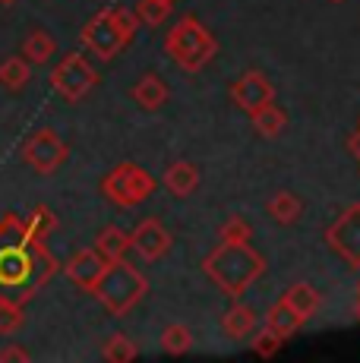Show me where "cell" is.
I'll return each mask as SVG.
<instances>
[{
    "label": "cell",
    "mask_w": 360,
    "mask_h": 363,
    "mask_svg": "<svg viewBox=\"0 0 360 363\" xmlns=\"http://www.w3.org/2000/svg\"><path fill=\"white\" fill-rule=\"evenodd\" d=\"M231 99H234V104H237L240 111L253 114V111H259L262 104H269L275 99V89H272V82H269L262 73L250 69V73L240 76V79L231 86Z\"/></svg>",
    "instance_id": "obj_11"
},
{
    "label": "cell",
    "mask_w": 360,
    "mask_h": 363,
    "mask_svg": "<svg viewBox=\"0 0 360 363\" xmlns=\"http://www.w3.org/2000/svg\"><path fill=\"white\" fill-rule=\"evenodd\" d=\"M140 19L130 10H101L82 26V45L95 54L99 60H114L123 48L133 41Z\"/></svg>",
    "instance_id": "obj_4"
},
{
    "label": "cell",
    "mask_w": 360,
    "mask_h": 363,
    "mask_svg": "<svg viewBox=\"0 0 360 363\" xmlns=\"http://www.w3.org/2000/svg\"><path fill=\"white\" fill-rule=\"evenodd\" d=\"M23 158L35 174H54L70 158V149H67V143L54 130L41 127L23 143Z\"/></svg>",
    "instance_id": "obj_8"
},
{
    "label": "cell",
    "mask_w": 360,
    "mask_h": 363,
    "mask_svg": "<svg viewBox=\"0 0 360 363\" xmlns=\"http://www.w3.org/2000/svg\"><path fill=\"white\" fill-rule=\"evenodd\" d=\"M348 152L360 162V130H354V133L348 136Z\"/></svg>",
    "instance_id": "obj_31"
},
{
    "label": "cell",
    "mask_w": 360,
    "mask_h": 363,
    "mask_svg": "<svg viewBox=\"0 0 360 363\" xmlns=\"http://www.w3.org/2000/svg\"><path fill=\"white\" fill-rule=\"evenodd\" d=\"M0 360H29V351H23V347H4Z\"/></svg>",
    "instance_id": "obj_30"
},
{
    "label": "cell",
    "mask_w": 360,
    "mask_h": 363,
    "mask_svg": "<svg viewBox=\"0 0 360 363\" xmlns=\"http://www.w3.org/2000/svg\"><path fill=\"white\" fill-rule=\"evenodd\" d=\"M54 275H57V259L45 247V240L29 234L26 218L6 212L0 218V297L26 303Z\"/></svg>",
    "instance_id": "obj_1"
},
{
    "label": "cell",
    "mask_w": 360,
    "mask_h": 363,
    "mask_svg": "<svg viewBox=\"0 0 360 363\" xmlns=\"http://www.w3.org/2000/svg\"><path fill=\"white\" fill-rule=\"evenodd\" d=\"M253 127H256V133L259 136H266V139H275L281 130H285V123H288V114L279 108V104H262L259 111H253Z\"/></svg>",
    "instance_id": "obj_20"
},
{
    "label": "cell",
    "mask_w": 360,
    "mask_h": 363,
    "mask_svg": "<svg viewBox=\"0 0 360 363\" xmlns=\"http://www.w3.org/2000/svg\"><path fill=\"white\" fill-rule=\"evenodd\" d=\"M325 243L338 259H344L351 269H360V202L348 206L325 231Z\"/></svg>",
    "instance_id": "obj_9"
},
{
    "label": "cell",
    "mask_w": 360,
    "mask_h": 363,
    "mask_svg": "<svg viewBox=\"0 0 360 363\" xmlns=\"http://www.w3.org/2000/svg\"><path fill=\"white\" fill-rule=\"evenodd\" d=\"M26 228H29V234H32V237H38V240H45V237L51 234L54 228H57V218H54V212H51V208L38 206L35 212H32L29 218H26Z\"/></svg>",
    "instance_id": "obj_28"
},
{
    "label": "cell",
    "mask_w": 360,
    "mask_h": 363,
    "mask_svg": "<svg viewBox=\"0 0 360 363\" xmlns=\"http://www.w3.org/2000/svg\"><path fill=\"white\" fill-rule=\"evenodd\" d=\"M209 281L227 297H240L266 272V262L250 243H218L203 262Z\"/></svg>",
    "instance_id": "obj_2"
},
{
    "label": "cell",
    "mask_w": 360,
    "mask_h": 363,
    "mask_svg": "<svg viewBox=\"0 0 360 363\" xmlns=\"http://www.w3.org/2000/svg\"><path fill=\"white\" fill-rule=\"evenodd\" d=\"M281 300H285V303L303 319V323H307L310 316H316V310H320V294H316V288H310V284H303V281L291 284Z\"/></svg>",
    "instance_id": "obj_17"
},
{
    "label": "cell",
    "mask_w": 360,
    "mask_h": 363,
    "mask_svg": "<svg viewBox=\"0 0 360 363\" xmlns=\"http://www.w3.org/2000/svg\"><path fill=\"white\" fill-rule=\"evenodd\" d=\"M0 4H4V6H13V4H16V0H0Z\"/></svg>",
    "instance_id": "obj_32"
},
{
    "label": "cell",
    "mask_w": 360,
    "mask_h": 363,
    "mask_svg": "<svg viewBox=\"0 0 360 363\" xmlns=\"http://www.w3.org/2000/svg\"><path fill=\"white\" fill-rule=\"evenodd\" d=\"M133 101L145 111H158L164 101H168V86H164L158 76H142L140 82L133 86Z\"/></svg>",
    "instance_id": "obj_16"
},
{
    "label": "cell",
    "mask_w": 360,
    "mask_h": 363,
    "mask_svg": "<svg viewBox=\"0 0 360 363\" xmlns=\"http://www.w3.org/2000/svg\"><path fill=\"white\" fill-rule=\"evenodd\" d=\"M300 212H303V202L288 190H279L269 199V215H272L279 225H294V221L300 218Z\"/></svg>",
    "instance_id": "obj_22"
},
{
    "label": "cell",
    "mask_w": 360,
    "mask_h": 363,
    "mask_svg": "<svg viewBox=\"0 0 360 363\" xmlns=\"http://www.w3.org/2000/svg\"><path fill=\"white\" fill-rule=\"evenodd\" d=\"M357 130H360V127H357Z\"/></svg>",
    "instance_id": "obj_34"
},
{
    "label": "cell",
    "mask_w": 360,
    "mask_h": 363,
    "mask_svg": "<svg viewBox=\"0 0 360 363\" xmlns=\"http://www.w3.org/2000/svg\"><path fill=\"white\" fill-rule=\"evenodd\" d=\"M54 51H57V41H54V35L45 32V29L29 32L23 41V57L29 60V64H38V67L47 64V60L54 57Z\"/></svg>",
    "instance_id": "obj_18"
},
{
    "label": "cell",
    "mask_w": 360,
    "mask_h": 363,
    "mask_svg": "<svg viewBox=\"0 0 360 363\" xmlns=\"http://www.w3.org/2000/svg\"><path fill=\"white\" fill-rule=\"evenodd\" d=\"M95 250H99V256L105 262L127 259V253H130V234L123 231V228L111 225V228H105V231L99 234V240H95Z\"/></svg>",
    "instance_id": "obj_14"
},
{
    "label": "cell",
    "mask_w": 360,
    "mask_h": 363,
    "mask_svg": "<svg viewBox=\"0 0 360 363\" xmlns=\"http://www.w3.org/2000/svg\"><path fill=\"white\" fill-rule=\"evenodd\" d=\"M145 291H149V281H145L142 272L136 265H130L127 259H117L105 265L92 294L101 300V306H105L111 316H127L145 297Z\"/></svg>",
    "instance_id": "obj_3"
},
{
    "label": "cell",
    "mask_w": 360,
    "mask_h": 363,
    "mask_svg": "<svg viewBox=\"0 0 360 363\" xmlns=\"http://www.w3.org/2000/svg\"><path fill=\"white\" fill-rule=\"evenodd\" d=\"M279 347H281V338L275 332H269V329H262L253 338V351L259 354V357H275V354H279Z\"/></svg>",
    "instance_id": "obj_29"
},
{
    "label": "cell",
    "mask_w": 360,
    "mask_h": 363,
    "mask_svg": "<svg viewBox=\"0 0 360 363\" xmlns=\"http://www.w3.org/2000/svg\"><path fill=\"white\" fill-rule=\"evenodd\" d=\"M357 313H360V284H357Z\"/></svg>",
    "instance_id": "obj_33"
},
{
    "label": "cell",
    "mask_w": 360,
    "mask_h": 363,
    "mask_svg": "<svg viewBox=\"0 0 360 363\" xmlns=\"http://www.w3.org/2000/svg\"><path fill=\"white\" fill-rule=\"evenodd\" d=\"M162 347H164L168 354H174V357L186 354V351L193 347V335H190V329H186V325H180V323L168 325V329L162 332Z\"/></svg>",
    "instance_id": "obj_24"
},
{
    "label": "cell",
    "mask_w": 360,
    "mask_h": 363,
    "mask_svg": "<svg viewBox=\"0 0 360 363\" xmlns=\"http://www.w3.org/2000/svg\"><path fill=\"white\" fill-rule=\"evenodd\" d=\"M174 10V0H140L136 4V19L145 26H162Z\"/></svg>",
    "instance_id": "obj_23"
},
{
    "label": "cell",
    "mask_w": 360,
    "mask_h": 363,
    "mask_svg": "<svg viewBox=\"0 0 360 363\" xmlns=\"http://www.w3.org/2000/svg\"><path fill=\"white\" fill-rule=\"evenodd\" d=\"M221 325H225V335L227 338H247V335L256 332V313L250 310V306L237 303L231 306V310L225 313V319H221Z\"/></svg>",
    "instance_id": "obj_19"
},
{
    "label": "cell",
    "mask_w": 360,
    "mask_h": 363,
    "mask_svg": "<svg viewBox=\"0 0 360 363\" xmlns=\"http://www.w3.org/2000/svg\"><path fill=\"white\" fill-rule=\"evenodd\" d=\"M105 265L108 262L99 256V250H79V253H73V259L64 265V272L76 288L92 291L95 281L101 278V272H105Z\"/></svg>",
    "instance_id": "obj_12"
},
{
    "label": "cell",
    "mask_w": 360,
    "mask_h": 363,
    "mask_svg": "<svg viewBox=\"0 0 360 363\" xmlns=\"http://www.w3.org/2000/svg\"><path fill=\"white\" fill-rule=\"evenodd\" d=\"M164 51H168V57L174 60L177 67L196 73V69H203L218 54V41L212 38V32L206 29L199 19L184 16L174 29L168 32V38H164Z\"/></svg>",
    "instance_id": "obj_5"
},
{
    "label": "cell",
    "mask_w": 360,
    "mask_h": 363,
    "mask_svg": "<svg viewBox=\"0 0 360 363\" xmlns=\"http://www.w3.org/2000/svg\"><path fill=\"white\" fill-rule=\"evenodd\" d=\"M23 323H26L23 303L10 297H0V335H13L16 329H23Z\"/></svg>",
    "instance_id": "obj_25"
},
{
    "label": "cell",
    "mask_w": 360,
    "mask_h": 363,
    "mask_svg": "<svg viewBox=\"0 0 360 363\" xmlns=\"http://www.w3.org/2000/svg\"><path fill=\"white\" fill-rule=\"evenodd\" d=\"M221 243H250V237H253V228H250V221H244L240 215H231V218L221 225Z\"/></svg>",
    "instance_id": "obj_27"
},
{
    "label": "cell",
    "mask_w": 360,
    "mask_h": 363,
    "mask_svg": "<svg viewBox=\"0 0 360 363\" xmlns=\"http://www.w3.org/2000/svg\"><path fill=\"white\" fill-rule=\"evenodd\" d=\"M95 82H99L95 67L89 64V57H82V54H76V51L67 54V57L51 69V89L70 104L86 99L95 89Z\"/></svg>",
    "instance_id": "obj_7"
},
{
    "label": "cell",
    "mask_w": 360,
    "mask_h": 363,
    "mask_svg": "<svg viewBox=\"0 0 360 363\" xmlns=\"http://www.w3.org/2000/svg\"><path fill=\"white\" fill-rule=\"evenodd\" d=\"M101 193L114 202V206L120 208H133L145 202L155 193V180H152V174L145 171V167L133 164V162H123L117 164L111 174H105V180H101Z\"/></svg>",
    "instance_id": "obj_6"
},
{
    "label": "cell",
    "mask_w": 360,
    "mask_h": 363,
    "mask_svg": "<svg viewBox=\"0 0 360 363\" xmlns=\"http://www.w3.org/2000/svg\"><path fill=\"white\" fill-rule=\"evenodd\" d=\"M164 186H168L174 196H193L199 186V171L190 162H174L164 171Z\"/></svg>",
    "instance_id": "obj_13"
},
{
    "label": "cell",
    "mask_w": 360,
    "mask_h": 363,
    "mask_svg": "<svg viewBox=\"0 0 360 363\" xmlns=\"http://www.w3.org/2000/svg\"><path fill=\"white\" fill-rule=\"evenodd\" d=\"M130 250H136L140 259H145V262H158L171 250L168 228H164L162 221H155V218L140 221V225L133 228V234H130Z\"/></svg>",
    "instance_id": "obj_10"
},
{
    "label": "cell",
    "mask_w": 360,
    "mask_h": 363,
    "mask_svg": "<svg viewBox=\"0 0 360 363\" xmlns=\"http://www.w3.org/2000/svg\"><path fill=\"white\" fill-rule=\"evenodd\" d=\"M300 325H303V319L297 316L294 310H291V306L285 303V300H279V303H275L272 310L266 313V329H269V332H275L281 341L291 338V335H297V332H300Z\"/></svg>",
    "instance_id": "obj_15"
},
{
    "label": "cell",
    "mask_w": 360,
    "mask_h": 363,
    "mask_svg": "<svg viewBox=\"0 0 360 363\" xmlns=\"http://www.w3.org/2000/svg\"><path fill=\"white\" fill-rule=\"evenodd\" d=\"M105 360H114V363L136 360V345L127 338V335H111L105 341Z\"/></svg>",
    "instance_id": "obj_26"
},
{
    "label": "cell",
    "mask_w": 360,
    "mask_h": 363,
    "mask_svg": "<svg viewBox=\"0 0 360 363\" xmlns=\"http://www.w3.org/2000/svg\"><path fill=\"white\" fill-rule=\"evenodd\" d=\"M32 79V69H29V60L26 57H6L0 64V86L10 89V92H23Z\"/></svg>",
    "instance_id": "obj_21"
}]
</instances>
